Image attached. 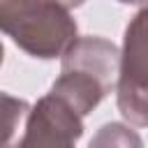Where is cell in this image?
Instances as JSON below:
<instances>
[{
  "label": "cell",
  "instance_id": "obj_1",
  "mask_svg": "<svg viewBox=\"0 0 148 148\" xmlns=\"http://www.w3.org/2000/svg\"><path fill=\"white\" fill-rule=\"evenodd\" d=\"M118 74L120 49L113 42L99 35L76 37L60 58V76L51 92L86 118L118 86Z\"/></svg>",
  "mask_w": 148,
  "mask_h": 148
},
{
  "label": "cell",
  "instance_id": "obj_2",
  "mask_svg": "<svg viewBox=\"0 0 148 148\" xmlns=\"http://www.w3.org/2000/svg\"><path fill=\"white\" fill-rule=\"evenodd\" d=\"M2 32L28 56L62 58L76 35V21L58 0H0Z\"/></svg>",
  "mask_w": 148,
  "mask_h": 148
},
{
  "label": "cell",
  "instance_id": "obj_3",
  "mask_svg": "<svg viewBox=\"0 0 148 148\" xmlns=\"http://www.w3.org/2000/svg\"><path fill=\"white\" fill-rule=\"evenodd\" d=\"M81 134L83 116L49 90L32 104L14 148H76Z\"/></svg>",
  "mask_w": 148,
  "mask_h": 148
},
{
  "label": "cell",
  "instance_id": "obj_4",
  "mask_svg": "<svg viewBox=\"0 0 148 148\" xmlns=\"http://www.w3.org/2000/svg\"><path fill=\"white\" fill-rule=\"evenodd\" d=\"M148 92V2L132 16L120 46V74L116 95Z\"/></svg>",
  "mask_w": 148,
  "mask_h": 148
},
{
  "label": "cell",
  "instance_id": "obj_5",
  "mask_svg": "<svg viewBox=\"0 0 148 148\" xmlns=\"http://www.w3.org/2000/svg\"><path fill=\"white\" fill-rule=\"evenodd\" d=\"M88 148H143L141 136L134 125L125 123H104L90 139Z\"/></svg>",
  "mask_w": 148,
  "mask_h": 148
},
{
  "label": "cell",
  "instance_id": "obj_6",
  "mask_svg": "<svg viewBox=\"0 0 148 148\" xmlns=\"http://www.w3.org/2000/svg\"><path fill=\"white\" fill-rule=\"evenodd\" d=\"M5 99V113H7V134H5V148H14V134L21 127V123L28 118L30 106L23 99H14L12 95H2Z\"/></svg>",
  "mask_w": 148,
  "mask_h": 148
},
{
  "label": "cell",
  "instance_id": "obj_7",
  "mask_svg": "<svg viewBox=\"0 0 148 148\" xmlns=\"http://www.w3.org/2000/svg\"><path fill=\"white\" fill-rule=\"evenodd\" d=\"M58 2H62V5L67 7V9H74V7H81V5L86 2V0H58Z\"/></svg>",
  "mask_w": 148,
  "mask_h": 148
},
{
  "label": "cell",
  "instance_id": "obj_8",
  "mask_svg": "<svg viewBox=\"0 0 148 148\" xmlns=\"http://www.w3.org/2000/svg\"><path fill=\"white\" fill-rule=\"evenodd\" d=\"M118 2H123V5H146L148 0H118Z\"/></svg>",
  "mask_w": 148,
  "mask_h": 148
}]
</instances>
